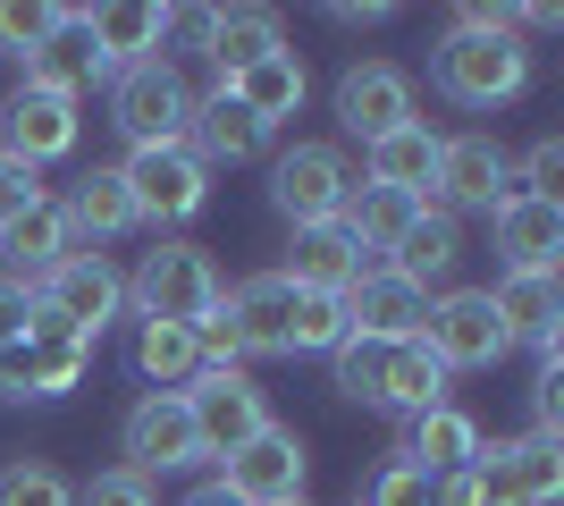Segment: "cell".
Instances as JSON below:
<instances>
[{
  "label": "cell",
  "mask_w": 564,
  "mask_h": 506,
  "mask_svg": "<svg viewBox=\"0 0 564 506\" xmlns=\"http://www.w3.org/2000/svg\"><path fill=\"white\" fill-rule=\"evenodd\" d=\"M556 422H564V372H556V355H547V372H540V431L556 439Z\"/></svg>",
  "instance_id": "7bdbcfd3"
},
{
  "label": "cell",
  "mask_w": 564,
  "mask_h": 506,
  "mask_svg": "<svg viewBox=\"0 0 564 506\" xmlns=\"http://www.w3.org/2000/svg\"><path fill=\"white\" fill-rule=\"evenodd\" d=\"M186 506H245V498H228V489H219V482H203V489H194Z\"/></svg>",
  "instance_id": "ee69618b"
},
{
  "label": "cell",
  "mask_w": 564,
  "mask_h": 506,
  "mask_svg": "<svg viewBox=\"0 0 564 506\" xmlns=\"http://www.w3.org/2000/svg\"><path fill=\"white\" fill-rule=\"evenodd\" d=\"M219 489H228V498H245V506H295V498H304V439L270 422L261 439H245V448L228 456Z\"/></svg>",
  "instance_id": "30bf717a"
},
{
  "label": "cell",
  "mask_w": 564,
  "mask_h": 506,
  "mask_svg": "<svg viewBox=\"0 0 564 506\" xmlns=\"http://www.w3.org/2000/svg\"><path fill=\"white\" fill-rule=\"evenodd\" d=\"M118 177H127V194H135V219H161V228L194 219V212H203V194H212V169L194 161L186 144L127 152V161H118Z\"/></svg>",
  "instance_id": "5b68a950"
},
{
  "label": "cell",
  "mask_w": 564,
  "mask_h": 506,
  "mask_svg": "<svg viewBox=\"0 0 564 506\" xmlns=\"http://www.w3.org/2000/svg\"><path fill=\"white\" fill-rule=\"evenodd\" d=\"M68 212V237H127V228H143L135 219V194H127V177L118 169H94V177H76V194L59 203Z\"/></svg>",
  "instance_id": "f1b7e54d"
},
{
  "label": "cell",
  "mask_w": 564,
  "mask_h": 506,
  "mask_svg": "<svg viewBox=\"0 0 564 506\" xmlns=\"http://www.w3.org/2000/svg\"><path fill=\"white\" fill-rule=\"evenodd\" d=\"M76 506H152V482H143V473H101Z\"/></svg>",
  "instance_id": "60d3db41"
},
{
  "label": "cell",
  "mask_w": 564,
  "mask_h": 506,
  "mask_svg": "<svg viewBox=\"0 0 564 506\" xmlns=\"http://www.w3.org/2000/svg\"><path fill=\"white\" fill-rule=\"evenodd\" d=\"M85 34H94L101 68H143V60H161L169 9H143V0H110V9H85Z\"/></svg>",
  "instance_id": "603a6c76"
},
{
  "label": "cell",
  "mask_w": 564,
  "mask_h": 506,
  "mask_svg": "<svg viewBox=\"0 0 564 506\" xmlns=\"http://www.w3.org/2000/svg\"><path fill=\"white\" fill-rule=\"evenodd\" d=\"M219 321L236 330L245 355H286V346H295V288H286L279 270H270V279H245L236 295H219Z\"/></svg>",
  "instance_id": "5bb4252c"
},
{
  "label": "cell",
  "mask_w": 564,
  "mask_h": 506,
  "mask_svg": "<svg viewBox=\"0 0 564 506\" xmlns=\"http://www.w3.org/2000/svg\"><path fill=\"white\" fill-rule=\"evenodd\" d=\"M497 321H506V337H522V346H540V355H556V321H564V288L556 270H506L489 288Z\"/></svg>",
  "instance_id": "d6986e66"
},
{
  "label": "cell",
  "mask_w": 564,
  "mask_h": 506,
  "mask_svg": "<svg viewBox=\"0 0 564 506\" xmlns=\"http://www.w3.org/2000/svg\"><path fill=\"white\" fill-rule=\"evenodd\" d=\"M514 194V161L489 144V136H455L438 144V177H430V212H497Z\"/></svg>",
  "instance_id": "9c48e42d"
},
{
  "label": "cell",
  "mask_w": 564,
  "mask_h": 506,
  "mask_svg": "<svg viewBox=\"0 0 564 506\" xmlns=\"http://www.w3.org/2000/svg\"><path fill=\"white\" fill-rule=\"evenodd\" d=\"M531 85V51L514 43V25L497 9H464L438 43V94L464 101V110H497Z\"/></svg>",
  "instance_id": "6da1fadb"
},
{
  "label": "cell",
  "mask_w": 564,
  "mask_h": 506,
  "mask_svg": "<svg viewBox=\"0 0 564 506\" xmlns=\"http://www.w3.org/2000/svg\"><path fill=\"white\" fill-rule=\"evenodd\" d=\"M51 25H59V9H51V0H0V51L34 60V51L51 43Z\"/></svg>",
  "instance_id": "8d00e7d4"
},
{
  "label": "cell",
  "mask_w": 564,
  "mask_h": 506,
  "mask_svg": "<svg viewBox=\"0 0 564 506\" xmlns=\"http://www.w3.org/2000/svg\"><path fill=\"white\" fill-rule=\"evenodd\" d=\"M94 346L85 337H9L0 346V397H68L85 380Z\"/></svg>",
  "instance_id": "4fadbf2b"
},
{
  "label": "cell",
  "mask_w": 564,
  "mask_h": 506,
  "mask_svg": "<svg viewBox=\"0 0 564 506\" xmlns=\"http://www.w3.org/2000/svg\"><path fill=\"white\" fill-rule=\"evenodd\" d=\"M295 506H304V498H295Z\"/></svg>",
  "instance_id": "f6af8a7d"
},
{
  "label": "cell",
  "mask_w": 564,
  "mask_h": 506,
  "mask_svg": "<svg viewBox=\"0 0 564 506\" xmlns=\"http://www.w3.org/2000/svg\"><path fill=\"white\" fill-rule=\"evenodd\" d=\"M455 262H464V228H455L447 212H430V203H422V219L388 245V270H397L404 288H422V295H430V279H447Z\"/></svg>",
  "instance_id": "4316f807"
},
{
  "label": "cell",
  "mask_w": 564,
  "mask_h": 506,
  "mask_svg": "<svg viewBox=\"0 0 564 506\" xmlns=\"http://www.w3.org/2000/svg\"><path fill=\"white\" fill-rule=\"evenodd\" d=\"M118 439H127V473H143V482H152V473H177V464L203 456L194 413H186V397H177V388H152V397L127 413V431H118Z\"/></svg>",
  "instance_id": "8fae6325"
},
{
  "label": "cell",
  "mask_w": 564,
  "mask_h": 506,
  "mask_svg": "<svg viewBox=\"0 0 564 506\" xmlns=\"http://www.w3.org/2000/svg\"><path fill=\"white\" fill-rule=\"evenodd\" d=\"M413 337L438 355V372H480V363H497L506 346H514V337H506V321H497V304H489V288H455V295H438Z\"/></svg>",
  "instance_id": "3957f363"
},
{
  "label": "cell",
  "mask_w": 564,
  "mask_h": 506,
  "mask_svg": "<svg viewBox=\"0 0 564 506\" xmlns=\"http://www.w3.org/2000/svg\"><path fill=\"white\" fill-rule=\"evenodd\" d=\"M413 219H422V203H413V194H397V186H371V177H362V186L346 194L337 228H346V237L362 245V254H388V245H397L404 228H413Z\"/></svg>",
  "instance_id": "f546056e"
},
{
  "label": "cell",
  "mask_w": 564,
  "mask_h": 506,
  "mask_svg": "<svg viewBox=\"0 0 564 506\" xmlns=\"http://www.w3.org/2000/svg\"><path fill=\"white\" fill-rule=\"evenodd\" d=\"M0 127H9V161H25V169H43V161H59V152H76V101H59V94H43V85H25L9 110H0Z\"/></svg>",
  "instance_id": "2e32d148"
},
{
  "label": "cell",
  "mask_w": 564,
  "mask_h": 506,
  "mask_svg": "<svg viewBox=\"0 0 564 506\" xmlns=\"http://www.w3.org/2000/svg\"><path fill=\"white\" fill-rule=\"evenodd\" d=\"M379 406H388V413H404V422H413V413H430V406H447V372H438V355H430L422 337H397Z\"/></svg>",
  "instance_id": "1f68e13d"
},
{
  "label": "cell",
  "mask_w": 564,
  "mask_h": 506,
  "mask_svg": "<svg viewBox=\"0 0 564 506\" xmlns=\"http://www.w3.org/2000/svg\"><path fill=\"white\" fill-rule=\"evenodd\" d=\"M489 219H497V254H506V270H556V254H564V203L506 194Z\"/></svg>",
  "instance_id": "ac0fdd59"
},
{
  "label": "cell",
  "mask_w": 564,
  "mask_h": 506,
  "mask_svg": "<svg viewBox=\"0 0 564 506\" xmlns=\"http://www.w3.org/2000/svg\"><path fill=\"white\" fill-rule=\"evenodd\" d=\"M346 313H354V330H362V337H413V330H422V313H430V295L404 288L397 270H362V279L346 288Z\"/></svg>",
  "instance_id": "d4e9b609"
},
{
  "label": "cell",
  "mask_w": 564,
  "mask_h": 506,
  "mask_svg": "<svg viewBox=\"0 0 564 506\" xmlns=\"http://www.w3.org/2000/svg\"><path fill=\"white\" fill-rule=\"evenodd\" d=\"M337 119H346L362 144H379L388 127L413 119V76L388 68V60H362V68H346V85H337Z\"/></svg>",
  "instance_id": "9a60e30c"
},
{
  "label": "cell",
  "mask_w": 564,
  "mask_h": 506,
  "mask_svg": "<svg viewBox=\"0 0 564 506\" xmlns=\"http://www.w3.org/2000/svg\"><path fill=\"white\" fill-rule=\"evenodd\" d=\"M34 295H43V313L59 321L68 337H85V346H94V337L118 321V304H127V288H118V270L101 262V254H68Z\"/></svg>",
  "instance_id": "ba28073f"
},
{
  "label": "cell",
  "mask_w": 564,
  "mask_h": 506,
  "mask_svg": "<svg viewBox=\"0 0 564 506\" xmlns=\"http://www.w3.org/2000/svg\"><path fill=\"white\" fill-rule=\"evenodd\" d=\"M0 254H9V279H25V288H43L51 270L68 262V254H85V245L68 237V212H59V203H34V212L25 219H9V228H0Z\"/></svg>",
  "instance_id": "ffe728a7"
},
{
  "label": "cell",
  "mask_w": 564,
  "mask_h": 506,
  "mask_svg": "<svg viewBox=\"0 0 564 506\" xmlns=\"http://www.w3.org/2000/svg\"><path fill=\"white\" fill-rule=\"evenodd\" d=\"M0 506H76V489L51 473V464H0Z\"/></svg>",
  "instance_id": "d590c367"
},
{
  "label": "cell",
  "mask_w": 564,
  "mask_h": 506,
  "mask_svg": "<svg viewBox=\"0 0 564 506\" xmlns=\"http://www.w3.org/2000/svg\"><path fill=\"white\" fill-rule=\"evenodd\" d=\"M279 212L295 219V228H321V219H337L346 212V194H354V169H346V152L337 144H295L279 161Z\"/></svg>",
  "instance_id": "7c38bea8"
},
{
  "label": "cell",
  "mask_w": 564,
  "mask_h": 506,
  "mask_svg": "<svg viewBox=\"0 0 564 506\" xmlns=\"http://www.w3.org/2000/svg\"><path fill=\"white\" fill-rule=\"evenodd\" d=\"M110 119H118V136H127L135 152H152V144H186L194 94H186V76L169 68V60H143V68H118V85H110Z\"/></svg>",
  "instance_id": "7a4b0ae2"
},
{
  "label": "cell",
  "mask_w": 564,
  "mask_h": 506,
  "mask_svg": "<svg viewBox=\"0 0 564 506\" xmlns=\"http://www.w3.org/2000/svg\"><path fill=\"white\" fill-rule=\"evenodd\" d=\"M203 51H212L219 85H236L253 60L286 51V34H279V18H270V9H212V18H203Z\"/></svg>",
  "instance_id": "cb8c5ba5"
},
{
  "label": "cell",
  "mask_w": 564,
  "mask_h": 506,
  "mask_svg": "<svg viewBox=\"0 0 564 506\" xmlns=\"http://www.w3.org/2000/svg\"><path fill=\"white\" fill-rule=\"evenodd\" d=\"M194 413V439H203V456L228 464L245 439L270 431V413H261V388L245 380V372H194V388H177Z\"/></svg>",
  "instance_id": "8992f818"
},
{
  "label": "cell",
  "mask_w": 564,
  "mask_h": 506,
  "mask_svg": "<svg viewBox=\"0 0 564 506\" xmlns=\"http://www.w3.org/2000/svg\"><path fill=\"white\" fill-rule=\"evenodd\" d=\"M25 321H34V288L0 270V346H9V337H25Z\"/></svg>",
  "instance_id": "b9f144b4"
},
{
  "label": "cell",
  "mask_w": 564,
  "mask_h": 506,
  "mask_svg": "<svg viewBox=\"0 0 564 506\" xmlns=\"http://www.w3.org/2000/svg\"><path fill=\"white\" fill-rule=\"evenodd\" d=\"M471 482H480L489 506H547L564 489V439L531 431V439H514V448H480V456H471Z\"/></svg>",
  "instance_id": "52a82bcc"
},
{
  "label": "cell",
  "mask_w": 564,
  "mask_h": 506,
  "mask_svg": "<svg viewBox=\"0 0 564 506\" xmlns=\"http://www.w3.org/2000/svg\"><path fill=\"white\" fill-rule=\"evenodd\" d=\"M135 372L152 388L194 380V372H203V363H194V330H177V321H143V330H135Z\"/></svg>",
  "instance_id": "d6a6232c"
},
{
  "label": "cell",
  "mask_w": 564,
  "mask_h": 506,
  "mask_svg": "<svg viewBox=\"0 0 564 506\" xmlns=\"http://www.w3.org/2000/svg\"><path fill=\"white\" fill-rule=\"evenodd\" d=\"M480 456V422L455 406H430L413 413V431H404V464H422L430 482H447V473H464V464Z\"/></svg>",
  "instance_id": "484cf974"
},
{
  "label": "cell",
  "mask_w": 564,
  "mask_h": 506,
  "mask_svg": "<svg viewBox=\"0 0 564 506\" xmlns=\"http://www.w3.org/2000/svg\"><path fill=\"white\" fill-rule=\"evenodd\" d=\"M438 144H447V136H430L422 119L388 127L379 144H362V152H371V186H397V194H413V203H422L430 177H438Z\"/></svg>",
  "instance_id": "83f0119b"
},
{
  "label": "cell",
  "mask_w": 564,
  "mask_h": 506,
  "mask_svg": "<svg viewBox=\"0 0 564 506\" xmlns=\"http://www.w3.org/2000/svg\"><path fill=\"white\" fill-rule=\"evenodd\" d=\"M219 94H236L261 127H279V119L304 110V60H295V51H270V60H253L236 85H219Z\"/></svg>",
  "instance_id": "4dcf8cb0"
},
{
  "label": "cell",
  "mask_w": 564,
  "mask_h": 506,
  "mask_svg": "<svg viewBox=\"0 0 564 506\" xmlns=\"http://www.w3.org/2000/svg\"><path fill=\"white\" fill-rule=\"evenodd\" d=\"M430 489H438V482H430L422 464H404V456H397V464L371 482V498H362V506H430Z\"/></svg>",
  "instance_id": "74e56055"
},
{
  "label": "cell",
  "mask_w": 564,
  "mask_h": 506,
  "mask_svg": "<svg viewBox=\"0 0 564 506\" xmlns=\"http://www.w3.org/2000/svg\"><path fill=\"white\" fill-rule=\"evenodd\" d=\"M388 355H397V337H362L354 330L346 346H337V388H346V397H362V406H379V388H388Z\"/></svg>",
  "instance_id": "836d02e7"
},
{
  "label": "cell",
  "mask_w": 564,
  "mask_h": 506,
  "mask_svg": "<svg viewBox=\"0 0 564 506\" xmlns=\"http://www.w3.org/2000/svg\"><path fill=\"white\" fill-rule=\"evenodd\" d=\"M295 295H346L354 279H362V245L337 228V219H321V228H295V254H286L279 270Z\"/></svg>",
  "instance_id": "e0dca14e"
},
{
  "label": "cell",
  "mask_w": 564,
  "mask_h": 506,
  "mask_svg": "<svg viewBox=\"0 0 564 506\" xmlns=\"http://www.w3.org/2000/svg\"><path fill=\"white\" fill-rule=\"evenodd\" d=\"M186 152H194L203 169H212V161H228V169H236V161H261V152H270V127H261L236 94H212V101H194Z\"/></svg>",
  "instance_id": "44dd1931"
},
{
  "label": "cell",
  "mask_w": 564,
  "mask_h": 506,
  "mask_svg": "<svg viewBox=\"0 0 564 506\" xmlns=\"http://www.w3.org/2000/svg\"><path fill=\"white\" fill-rule=\"evenodd\" d=\"M135 304H143V321H177V330H194V321L219 304L212 254H203V245H161V254H143Z\"/></svg>",
  "instance_id": "277c9868"
},
{
  "label": "cell",
  "mask_w": 564,
  "mask_h": 506,
  "mask_svg": "<svg viewBox=\"0 0 564 506\" xmlns=\"http://www.w3.org/2000/svg\"><path fill=\"white\" fill-rule=\"evenodd\" d=\"M34 203H43V177H34L25 161H9V152H0V228H9V219H25Z\"/></svg>",
  "instance_id": "f35d334b"
},
{
  "label": "cell",
  "mask_w": 564,
  "mask_h": 506,
  "mask_svg": "<svg viewBox=\"0 0 564 506\" xmlns=\"http://www.w3.org/2000/svg\"><path fill=\"white\" fill-rule=\"evenodd\" d=\"M556 186H564V144L547 136V144H531V161H522V186H514V194H540V203H556Z\"/></svg>",
  "instance_id": "ab89813d"
},
{
  "label": "cell",
  "mask_w": 564,
  "mask_h": 506,
  "mask_svg": "<svg viewBox=\"0 0 564 506\" xmlns=\"http://www.w3.org/2000/svg\"><path fill=\"white\" fill-rule=\"evenodd\" d=\"M346 337H354L346 295H295V346L286 355H337Z\"/></svg>",
  "instance_id": "e575fe53"
},
{
  "label": "cell",
  "mask_w": 564,
  "mask_h": 506,
  "mask_svg": "<svg viewBox=\"0 0 564 506\" xmlns=\"http://www.w3.org/2000/svg\"><path fill=\"white\" fill-rule=\"evenodd\" d=\"M94 76H101V51H94V34H85V9H59L51 43L25 60V85H43V94L76 101L85 85H94Z\"/></svg>",
  "instance_id": "7402d4cb"
}]
</instances>
